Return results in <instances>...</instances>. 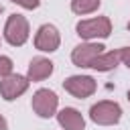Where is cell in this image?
<instances>
[{"instance_id":"cell-17","label":"cell","mask_w":130,"mask_h":130,"mask_svg":"<svg viewBox=\"0 0 130 130\" xmlns=\"http://www.w3.org/2000/svg\"><path fill=\"white\" fill-rule=\"evenodd\" d=\"M126 98H128V102H130V89H128V93H126Z\"/></svg>"},{"instance_id":"cell-1","label":"cell","mask_w":130,"mask_h":130,"mask_svg":"<svg viewBox=\"0 0 130 130\" xmlns=\"http://www.w3.org/2000/svg\"><path fill=\"white\" fill-rule=\"evenodd\" d=\"M77 35L85 41H93V39H106L112 32V22L108 16H95V18H87V20H79L75 26Z\"/></svg>"},{"instance_id":"cell-16","label":"cell","mask_w":130,"mask_h":130,"mask_svg":"<svg viewBox=\"0 0 130 130\" xmlns=\"http://www.w3.org/2000/svg\"><path fill=\"white\" fill-rule=\"evenodd\" d=\"M6 128H8V122H6V118L0 114V130H6Z\"/></svg>"},{"instance_id":"cell-5","label":"cell","mask_w":130,"mask_h":130,"mask_svg":"<svg viewBox=\"0 0 130 130\" xmlns=\"http://www.w3.org/2000/svg\"><path fill=\"white\" fill-rule=\"evenodd\" d=\"M63 87H65V91H69L73 98L83 100V98H89V95L98 89V83H95V79L89 77V75H71V77H67V79L63 81Z\"/></svg>"},{"instance_id":"cell-13","label":"cell","mask_w":130,"mask_h":130,"mask_svg":"<svg viewBox=\"0 0 130 130\" xmlns=\"http://www.w3.org/2000/svg\"><path fill=\"white\" fill-rule=\"evenodd\" d=\"M12 59L10 57H4V55H0V79L2 77H8L10 73H12Z\"/></svg>"},{"instance_id":"cell-8","label":"cell","mask_w":130,"mask_h":130,"mask_svg":"<svg viewBox=\"0 0 130 130\" xmlns=\"http://www.w3.org/2000/svg\"><path fill=\"white\" fill-rule=\"evenodd\" d=\"M104 49H106V47L100 45V43H91V41L81 43V45H77V47L73 49V53H71V61H73L77 67H89L91 61H93L98 55L104 53Z\"/></svg>"},{"instance_id":"cell-14","label":"cell","mask_w":130,"mask_h":130,"mask_svg":"<svg viewBox=\"0 0 130 130\" xmlns=\"http://www.w3.org/2000/svg\"><path fill=\"white\" fill-rule=\"evenodd\" d=\"M12 2L22 6V8H26V10H32V8H37L41 4V0H12Z\"/></svg>"},{"instance_id":"cell-18","label":"cell","mask_w":130,"mask_h":130,"mask_svg":"<svg viewBox=\"0 0 130 130\" xmlns=\"http://www.w3.org/2000/svg\"><path fill=\"white\" fill-rule=\"evenodd\" d=\"M128 30H130V22H128Z\"/></svg>"},{"instance_id":"cell-7","label":"cell","mask_w":130,"mask_h":130,"mask_svg":"<svg viewBox=\"0 0 130 130\" xmlns=\"http://www.w3.org/2000/svg\"><path fill=\"white\" fill-rule=\"evenodd\" d=\"M61 45V37H59V30L53 26V24H43L37 35H35V47L39 51H45V53H53L57 51Z\"/></svg>"},{"instance_id":"cell-9","label":"cell","mask_w":130,"mask_h":130,"mask_svg":"<svg viewBox=\"0 0 130 130\" xmlns=\"http://www.w3.org/2000/svg\"><path fill=\"white\" fill-rule=\"evenodd\" d=\"M57 122L65 130H85V120L75 108H63L57 114Z\"/></svg>"},{"instance_id":"cell-4","label":"cell","mask_w":130,"mask_h":130,"mask_svg":"<svg viewBox=\"0 0 130 130\" xmlns=\"http://www.w3.org/2000/svg\"><path fill=\"white\" fill-rule=\"evenodd\" d=\"M32 110L37 116L41 118H51L55 112H57V106H59V98L53 89H39L35 95H32Z\"/></svg>"},{"instance_id":"cell-12","label":"cell","mask_w":130,"mask_h":130,"mask_svg":"<svg viewBox=\"0 0 130 130\" xmlns=\"http://www.w3.org/2000/svg\"><path fill=\"white\" fill-rule=\"evenodd\" d=\"M100 8V0H71V10L75 14H91Z\"/></svg>"},{"instance_id":"cell-10","label":"cell","mask_w":130,"mask_h":130,"mask_svg":"<svg viewBox=\"0 0 130 130\" xmlns=\"http://www.w3.org/2000/svg\"><path fill=\"white\" fill-rule=\"evenodd\" d=\"M53 73V63L45 57H35L30 63H28V71H26V77L30 81H43L47 79L49 75Z\"/></svg>"},{"instance_id":"cell-3","label":"cell","mask_w":130,"mask_h":130,"mask_svg":"<svg viewBox=\"0 0 130 130\" xmlns=\"http://www.w3.org/2000/svg\"><path fill=\"white\" fill-rule=\"evenodd\" d=\"M28 22L22 14H10L4 24V39L12 47H22L28 41Z\"/></svg>"},{"instance_id":"cell-15","label":"cell","mask_w":130,"mask_h":130,"mask_svg":"<svg viewBox=\"0 0 130 130\" xmlns=\"http://www.w3.org/2000/svg\"><path fill=\"white\" fill-rule=\"evenodd\" d=\"M120 51V61L130 69V47H122V49H118Z\"/></svg>"},{"instance_id":"cell-19","label":"cell","mask_w":130,"mask_h":130,"mask_svg":"<svg viewBox=\"0 0 130 130\" xmlns=\"http://www.w3.org/2000/svg\"><path fill=\"white\" fill-rule=\"evenodd\" d=\"M0 12H2V6H0Z\"/></svg>"},{"instance_id":"cell-6","label":"cell","mask_w":130,"mask_h":130,"mask_svg":"<svg viewBox=\"0 0 130 130\" xmlns=\"http://www.w3.org/2000/svg\"><path fill=\"white\" fill-rule=\"evenodd\" d=\"M28 77H24V75H14V73H10L8 77H2V81H0V95L6 100V102H10V100H16V98H20L26 89H28Z\"/></svg>"},{"instance_id":"cell-11","label":"cell","mask_w":130,"mask_h":130,"mask_svg":"<svg viewBox=\"0 0 130 130\" xmlns=\"http://www.w3.org/2000/svg\"><path fill=\"white\" fill-rule=\"evenodd\" d=\"M118 63H120V51H108V53L98 55V57L91 61L89 67L95 69V71H110V69H114Z\"/></svg>"},{"instance_id":"cell-2","label":"cell","mask_w":130,"mask_h":130,"mask_svg":"<svg viewBox=\"0 0 130 130\" xmlns=\"http://www.w3.org/2000/svg\"><path fill=\"white\" fill-rule=\"evenodd\" d=\"M89 118H91V122H95L100 126H112V124H118L120 122L122 108L116 102L102 100V102H98V104H93L89 108Z\"/></svg>"}]
</instances>
